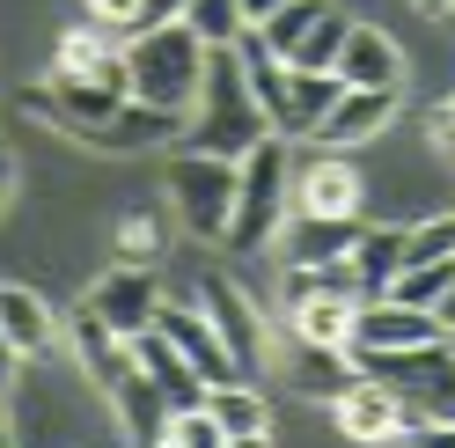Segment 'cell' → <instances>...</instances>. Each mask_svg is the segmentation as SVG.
Returning <instances> with one entry per match:
<instances>
[{"label":"cell","instance_id":"obj_1","mask_svg":"<svg viewBox=\"0 0 455 448\" xmlns=\"http://www.w3.org/2000/svg\"><path fill=\"white\" fill-rule=\"evenodd\" d=\"M265 132H272V125H265V110L250 103V89H243L235 52H206V81H198V103L184 110V132H177V140H184L191 155L243 162Z\"/></svg>","mask_w":455,"mask_h":448},{"label":"cell","instance_id":"obj_2","mask_svg":"<svg viewBox=\"0 0 455 448\" xmlns=\"http://www.w3.org/2000/svg\"><path fill=\"white\" fill-rule=\"evenodd\" d=\"M198 81H206V44H198L184 22L125 37V96L132 103H155V110H177L184 118L198 103Z\"/></svg>","mask_w":455,"mask_h":448},{"label":"cell","instance_id":"obj_3","mask_svg":"<svg viewBox=\"0 0 455 448\" xmlns=\"http://www.w3.org/2000/svg\"><path fill=\"white\" fill-rule=\"evenodd\" d=\"M287 177H294L287 140L265 132L258 148L235 162V213H228L220 250H265V243L279 236V220H287Z\"/></svg>","mask_w":455,"mask_h":448},{"label":"cell","instance_id":"obj_4","mask_svg":"<svg viewBox=\"0 0 455 448\" xmlns=\"http://www.w3.org/2000/svg\"><path fill=\"white\" fill-rule=\"evenodd\" d=\"M353 368L375 375L382 389H396L411 404V419H455V353H448V339L396 346V353H360Z\"/></svg>","mask_w":455,"mask_h":448},{"label":"cell","instance_id":"obj_5","mask_svg":"<svg viewBox=\"0 0 455 448\" xmlns=\"http://www.w3.org/2000/svg\"><path fill=\"white\" fill-rule=\"evenodd\" d=\"M287 213L367 220V177L353 170V155H346V148H308V155H294V177H287Z\"/></svg>","mask_w":455,"mask_h":448},{"label":"cell","instance_id":"obj_6","mask_svg":"<svg viewBox=\"0 0 455 448\" xmlns=\"http://www.w3.org/2000/svg\"><path fill=\"white\" fill-rule=\"evenodd\" d=\"M169 199H177V213H184L191 236L220 243V236H228V213H235V162L184 148L177 162H169Z\"/></svg>","mask_w":455,"mask_h":448},{"label":"cell","instance_id":"obj_7","mask_svg":"<svg viewBox=\"0 0 455 448\" xmlns=\"http://www.w3.org/2000/svg\"><path fill=\"white\" fill-rule=\"evenodd\" d=\"M191 301L206 309L213 339L228 346V360H235V382H258L265 375V324H258V309H250V294L235 287V279H220V272H198Z\"/></svg>","mask_w":455,"mask_h":448},{"label":"cell","instance_id":"obj_8","mask_svg":"<svg viewBox=\"0 0 455 448\" xmlns=\"http://www.w3.org/2000/svg\"><path fill=\"white\" fill-rule=\"evenodd\" d=\"M331 427L346 434V441H360V448H382L396 434H411V404L396 397V389H382L375 375H353L331 397Z\"/></svg>","mask_w":455,"mask_h":448},{"label":"cell","instance_id":"obj_9","mask_svg":"<svg viewBox=\"0 0 455 448\" xmlns=\"http://www.w3.org/2000/svg\"><path fill=\"white\" fill-rule=\"evenodd\" d=\"M162 279H155V265H118V272H103L96 287H89V309L118 331V339L132 346L140 331H155V316H162Z\"/></svg>","mask_w":455,"mask_h":448},{"label":"cell","instance_id":"obj_10","mask_svg":"<svg viewBox=\"0 0 455 448\" xmlns=\"http://www.w3.org/2000/svg\"><path fill=\"white\" fill-rule=\"evenodd\" d=\"M52 74L60 81H110V89H125V30L81 15L74 30L60 37V52H52Z\"/></svg>","mask_w":455,"mask_h":448},{"label":"cell","instance_id":"obj_11","mask_svg":"<svg viewBox=\"0 0 455 448\" xmlns=\"http://www.w3.org/2000/svg\"><path fill=\"white\" fill-rule=\"evenodd\" d=\"M426 339H441V324H434V309H404V301H389V294H375V301H360V309H353V331H346V353L360 360V353H396V346H426Z\"/></svg>","mask_w":455,"mask_h":448},{"label":"cell","instance_id":"obj_12","mask_svg":"<svg viewBox=\"0 0 455 448\" xmlns=\"http://www.w3.org/2000/svg\"><path fill=\"white\" fill-rule=\"evenodd\" d=\"M155 331L191 360V375L206 382V389H213V382H235V360H228V346L213 339V324H206V309H198V301H162Z\"/></svg>","mask_w":455,"mask_h":448},{"label":"cell","instance_id":"obj_13","mask_svg":"<svg viewBox=\"0 0 455 448\" xmlns=\"http://www.w3.org/2000/svg\"><path fill=\"white\" fill-rule=\"evenodd\" d=\"M331 74L346 81V89H404V44H396L389 30H367V22H353L346 44H338Z\"/></svg>","mask_w":455,"mask_h":448},{"label":"cell","instance_id":"obj_14","mask_svg":"<svg viewBox=\"0 0 455 448\" xmlns=\"http://www.w3.org/2000/svg\"><path fill=\"white\" fill-rule=\"evenodd\" d=\"M389 118H396V89H338V103L323 110V125L308 140L316 148H367Z\"/></svg>","mask_w":455,"mask_h":448},{"label":"cell","instance_id":"obj_15","mask_svg":"<svg viewBox=\"0 0 455 448\" xmlns=\"http://www.w3.org/2000/svg\"><path fill=\"white\" fill-rule=\"evenodd\" d=\"M360 236V220H323V213H287L279 220V258L287 265H346V250Z\"/></svg>","mask_w":455,"mask_h":448},{"label":"cell","instance_id":"obj_16","mask_svg":"<svg viewBox=\"0 0 455 448\" xmlns=\"http://www.w3.org/2000/svg\"><path fill=\"white\" fill-rule=\"evenodd\" d=\"M132 368L148 375V382H155V389H162V397L177 404V412H198V404H206V382L191 375V360H184L177 346H169L162 331H140V339H132Z\"/></svg>","mask_w":455,"mask_h":448},{"label":"cell","instance_id":"obj_17","mask_svg":"<svg viewBox=\"0 0 455 448\" xmlns=\"http://www.w3.org/2000/svg\"><path fill=\"white\" fill-rule=\"evenodd\" d=\"M0 346H8L15 360H44L52 346H60V324H52V309L30 287H0Z\"/></svg>","mask_w":455,"mask_h":448},{"label":"cell","instance_id":"obj_18","mask_svg":"<svg viewBox=\"0 0 455 448\" xmlns=\"http://www.w3.org/2000/svg\"><path fill=\"white\" fill-rule=\"evenodd\" d=\"M74 368L89 375L96 389H110V382H118V375L132 368V346H125L118 331H110V324H103V316L89 309V301L74 309Z\"/></svg>","mask_w":455,"mask_h":448},{"label":"cell","instance_id":"obj_19","mask_svg":"<svg viewBox=\"0 0 455 448\" xmlns=\"http://www.w3.org/2000/svg\"><path fill=\"white\" fill-rule=\"evenodd\" d=\"M177 132H184L177 110H155V103H132V96H125V103L110 110V118H103L89 140H96V148H118V155H125V148H162V140H177Z\"/></svg>","mask_w":455,"mask_h":448},{"label":"cell","instance_id":"obj_20","mask_svg":"<svg viewBox=\"0 0 455 448\" xmlns=\"http://www.w3.org/2000/svg\"><path fill=\"white\" fill-rule=\"evenodd\" d=\"M353 309H360L353 294H301V301H287V331H294V346H338L346 353Z\"/></svg>","mask_w":455,"mask_h":448},{"label":"cell","instance_id":"obj_21","mask_svg":"<svg viewBox=\"0 0 455 448\" xmlns=\"http://www.w3.org/2000/svg\"><path fill=\"white\" fill-rule=\"evenodd\" d=\"M110 404H118L125 434H132L140 448H148V441H162V434H169V412H177V404H169V397H162V389L140 375V368H125L118 382H110Z\"/></svg>","mask_w":455,"mask_h":448},{"label":"cell","instance_id":"obj_22","mask_svg":"<svg viewBox=\"0 0 455 448\" xmlns=\"http://www.w3.org/2000/svg\"><path fill=\"white\" fill-rule=\"evenodd\" d=\"M338 89H346V81H338L331 67H287V140H308L323 125V110L338 103Z\"/></svg>","mask_w":455,"mask_h":448},{"label":"cell","instance_id":"obj_23","mask_svg":"<svg viewBox=\"0 0 455 448\" xmlns=\"http://www.w3.org/2000/svg\"><path fill=\"white\" fill-rule=\"evenodd\" d=\"M346 265L360 279V301H375L389 279H396V265H404V228H360L353 250H346Z\"/></svg>","mask_w":455,"mask_h":448},{"label":"cell","instance_id":"obj_24","mask_svg":"<svg viewBox=\"0 0 455 448\" xmlns=\"http://www.w3.org/2000/svg\"><path fill=\"white\" fill-rule=\"evenodd\" d=\"M206 419H213L220 434H265V427H272L258 382H213V389H206Z\"/></svg>","mask_w":455,"mask_h":448},{"label":"cell","instance_id":"obj_25","mask_svg":"<svg viewBox=\"0 0 455 448\" xmlns=\"http://www.w3.org/2000/svg\"><path fill=\"white\" fill-rule=\"evenodd\" d=\"M177 22H184V30L206 44V52H228V44L243 37V8H235V0H184Z\"/></svg>","mask_w":455,"mask_h":448},{"label":"cell","instance_id":"obj_26","mask_svg":"<svg viewBox=\"0 0 455 448\" xmlns=\"http://www.w3.org/2000/svg\"><path fill=\"white\" fill-rule=\"evenodd\" d=\"M360 368H353V353H338V346H301V368H294V382H301V397H338Z\"/></svg>","mask_w":455,"mask_h":448},{"label":"cell","instance_id":"obj_27","mask_svg":"<svg viewBox=\"0 0 455 448\" xmlns=\"http://www.w3.org/2000/svg\"><path fill=\"white\" fill-rule=\"evenodd\" d=\"M323 8H331V0H287V8H279L272 22H258V37L272 44V60H294L301 37L316 30V15H323Z\"/></svg>","mask_w":455,"mask_h":448},{"label":"cell","instance_id":"obj_28","mask_svg":"<svg viewBox=\"0 0 455 448\" xmlns=\"http://www.w3.org/2000/svg\"><path fill=\"white\" fill-rule=\"evenodd\" d=\"M448 279H455V258H441V265H404L382 294H389V301H404V309H434V301L448 294Z\"/></svg>","mask_w":455,"mask_h":448},{"label":"cell","instance_id":"obj_29","mask_svg":"<svg viewBox=\"0 0 455 448\" xmlns=\"http://www.w3.org/2000/svg\"><path fill=\"white\" fill-rule=\"evenodd\" d=\"M441 258H455V213H426L419 228H404V265H441Z\"/></svg>","mask_w":455,"mask_h":448},{"label":"cell","instance_id":"obj_30","mask_svg":"<svg viewBox=\"0 0 455 448\" xmlns=\"http://www.w3.org/2000/svg\"><path fill=\"white\" fill-rule=\"evenodd\" d=\"M346 30H353V15H346V8H323V15H316V30L301 37V52H294L287 67H331V60H338V44H346Z\"/></svg>","mask_w":455,"mask_h":448},{"label":"cell","instance_id":"obj_31","mask_svg":"<svg viewBox=\"0 0 455 448\" xmlns=\"http://www.w3.org/2000/svg\"><path fill=\"white\" fill-rule=\"evenodd\" d=\"M169 441H177V448H228V434L206 419V404H198V412H169Z\"/></svg>","mask_w":455,"mask_h":448},{"label":"cell","instance_id":"obj_32","mask_svg":"<svg viewBox=\"0 0 455 448\" xmlns=\"http://www.w3.org/2000/svg\"><path fill=\"white\" fill-rule=\"evenodd\" d=\"M118 250H125V265H155L162 258V228H155L148 213H132L125 228H118Z\"/></svg>","mask_w":455,"mask_h":448},{"label":"cell","instance_id":"obj_33","mask_svg":"<svg viewBox=\"0 0 455 448\" xmlns=\"http://www.w3.org/2000/svg\"><path fill=\"white\" fill-rule=\"evenodd\" d=\"M177 15H184V0H140L132 22H125V37H132V30H162V22H177Z\"/></svg>","mask_w":455,"mask_h":448},{"label":"cell","instance_id":"obj_34","mask_svg":"<svg viewBox=\"0 0 455 448\" xmlns=\"http://www.w3.org/2000/svg\"><path fill=\"white\" fill-rule=\"evenodd\" d=\"M426 140H434L441 162H455V118H448V110H434V118H426Z\"/></svg>","mask_w":455,"mask_h":448},{"label":"cell","instance_id":"obj_35","mask_svg":"<svg viewBox=\"0 0 455 448\" xmlns=\"http://www.w3.org/2000/svg\"><path fill=\"white\" fill-rule=\"evenodd\" d=\"M132 8H140V0H89V15H96V22H118V30L132 22Z\"/></svg>","mask_w":455,"mask_h":448},{"label":"cell","instance_id":"obj_36","mask_svg":"<svg viewBox=\"0 0 455 448\" xmlns=\"http://www.w3.org/2000/svg\"><path fill=\"white\" fill-rule=\"evenodd\" d=\"M235 8H243V22H250V30H258V22H272L279 8H287V0H235Z\"/></svg>","mask_w":455,"mask_h":448},{"label":"cell","instance_id":"obj_37","mask_svg":"<svg viewBox=\"0 0 455 448\" xmlns=\"http://www.w3.org/2000/svg\"><path fill=\"white\" fill-rule=\"evenodd\" d=\"M15 177H22V170H15V155H8V148H0V206H8V199H15Z\"/></svg>","mask_w":455,"mask_h":448},{"label":"cell","instance_id":"obj_38","mask_svg":"<svg viewBox=\"0 0 455 448\" xmlns=\"http://www.w3.org/2000/svg\"><path fill=\"white\" fill-rule=\"evenodd\" d=\"M434 324H441V331H455V279H448V294L434 301Z\"/></svg>","mask_w":455,"mask_h":448},{"label":"cell","instance_id":"obj_39","mask_svg":"<svg viewBox=\"0 0 455 448\" xmlns=\"http://www.w3.org/2000/svg\"><path fill=\"white\" fill-rule=\"evenodd\" d=\"M228 448H272V427L265 434H228Z\"/></svg>","mask_w":455,"mask_h":448},{"label":"cell","instance_id":"obj_40","mask_svg":"<svg viewBox=\"0 0 455 448\" xmlns=\"http://www.w3.org/2000/svg\"><path fill=\"white\" fill-rule=\"evenodd\" d=\"M15 368H22V360H15L8 346H0V389H8V382H15Z\"/></svg>","mask_w":455,"mask_h":448},{"label":"cell","instance_id":"obj_41","mask_svg":"<svg viewBox=\"0 0 455 448\" xmlns=\"http://www.w3.org/2000/svg\"><path fill=\"white\" fill-rule=\"evenodd\" d=\"M419 8H426V15H448V8H455V0H419Z\"/></svg>","mask_w":455,"mask_h":448},{"label":"cell","instance_id":"obj_42","mask_svg":"<svg viewBox=\"0 0 455 448\" xmlns=\"http://www.w3.org/2000/svg\"><path fill=\"white\" fill-rule=\"evenodd\" d=\"M0 448H8V404H0Z\"/></svg>","mask_w":455,"mask_h":448},{"label":"cell","instance_id":"obj_43","mask_svg":"<svg viewBox=\"0 0 455 448\" xmlns=\"http://www.w3.org/2000/svg\"><path fill=\"white\" fill-rule=\"evenodd\" d=\"M148 448H177V441H169V434H162V441H148Z\"/></svg>","mask_w":455,"mask_h":448},{"label":"cell","instance_id":"obj_44","mask_svg":"<svg viewBox=\"0 0 455 448\" xmlns=\"http://www.w3.org/2000/svg\"><path fill=\"white\" fill-rule=\"evenodd\" d=\"M441 339H448V353H455V331H441Z\"/></svg>","mask_w":455,"mask_h":448},{"label":"cell","instance_id":"obj_45","mask_svg":"<svg viewBox=\"0 0 455 448\" xmlns=\"http://www.w3.org/2000/svg\"><path fill=\"white\" fill-rule=\"evenodd\" d=\"M448 15H455V8H448Z\"/></svg>","mask_w":455,"mask_h":448}]
</instances>
